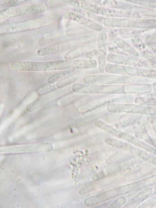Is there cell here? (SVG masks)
I'll list each match as a JSON object with an SVG mask.
<instances>
[{
    "label": "cell",
    "instance_id": "obj_1",
    "mask_svg": "<svg viewBox=\"0 0 156 208\" xmlns=\"http://www.w3.org/2000/svg\"><path fill=\"white\" fill-rule=\"evenodd\" d=\"M11 69L17 71H46L69 69V60L47 62L17 61L12 62Z\"/></svg>",
    "mask_w": 156,
    "mask_h": 208
},
{
    "label": "cell",
    "instance_id": "obj_2",
    "mask_svg": "<svg viewBox=\"0 0 156 208\" xmlns=\"http://www.w3.org/2000/svg\"><path fill=\"white\" fill-rule=\"evenodd\" d=\"M123 85H92L76 83L72 87L74 92L87 94H114L124 93Z\"/></svg>",
    "mask_w": 156,
    "mask_h": 208
},
{
    "label": "cell",
    "instance_id": "obj_3",
    "mask_svg": "<svg viewBox=\"0 0 156 208\" xmlns=\"http://www.w3.org/2000/svg\"><path fill=\"white\" fill-rule=\"evenodd\" d=\"M131 77L115 74H93L85 76L83 79L85 84L92 85H121L132 84Z\"/></svg>",
    "mask_w": 156,
    "mask_h": 208
},
{
    "label": "cell",
    "instance_id": "obj_4",
    "mask_svg": "<svg viewBox=\"0 0 156 208\" xmlns=\"http://www.w3.org/2000/svg\"><path fill=\"white\" fill-rule=\"evenodd\" d=\"M47 8L45 3H39L3 9L0 10V18H7L40 14L45 12Z\"/></svg>",
    "mask_w": 156,
    "mask_h": 208
},
{
    "label": "cell",
    "instance_id": "obj_5",
    "mask_svg": "<svg viewBox=\"0 0 156 208\" xmlns=\"http://www.w3.org/2000/svg\"><path fill=\"white\" fill-rule=\"evenodd\" d=\"M61 17L58 14H53L32 20L17 23L9 28L12 31L32 29L52 24L60 21Z\"/></svg>",
    "mask_w": 156,
    "mask_h": 208
},
{
    "label": "cell",
    "instance_id": "obj_6",
    "mask_svg": "<svg viewBox=\"0 0 156 208\" xmlns=\"http://www.w3.org/2000/svg\"><path fill=\"white\" fill-rule=\"evenodd\" d=\"M129 185L118 187L85 198V205L90 207L129 192L130 190Z\"/></svg>",
    "mask_w": 156,
    "mask_h": 208
},
{
    "label": "cell",
    "instance_id": "obj_7",
    "mask_svg": "<svg viewBox=\"0 0 156 208\" xmlns=\"http://www.w3.org/2000/svg\"><path fill=\"white\" fill-rule=\"evenodd\" d=\"M72 86L57 88L34 101L28 104L26 106V110L28 112H32L42 106L62 96L72 92Z\"/></svg>",
    "mask_w": 156,
    "mask_h": 208
},
{
    "label": "cell",
    "instance_id": "obj_8",
    "mask_svg": "<svg viewBox=\"0 0 156 208\" xmlns=\"http://www.w3.org/2000/svg\"><path fill=\"white\" fill-rule=\"evenodd\" d=\"M52 149L51 144L43 143L7 146L1 148V152L6 153L45 152Z\"/></svg>",
    "mask_w": 156,
    "mask_h": 208
},
{
    "label": "cell",
    "instance_id": "obj_9",
    "mask_svg": "<svg viewBox=\"0 0 156 208\" xmlns=\"http://www.w3.org/2000/svg\"><path fill=\"white\" fill-rule=\"evenodd\" d=\"M116 96L106 94L104 96L95 99L85 105L79 107L78 111L80 113H86L98 110L110 103L118 100Z\"/></svg>",
    "mask_w": 156,
    "mask_h": 208
},
{
    "label": "cell",
    "instance_id": "obj_10",
    "mask_svg": "<svg viewBox=\"0 0 156 208\" xmlns=\"http://www.w3.org/2000/svg\"><path fill=\"white\" fill-rule=\"evenodd\" d=\"M100 71L97 69H80L76 71L69 75L58 81L56 84L58 88H62L70 86L80 80L83 79L86 76L97 74Z\"/></svg>",
    "mask_w": 156,
    "mask_h": 208
},
{
    "label": "cell",
    "instance_id": "obj_11",
    "mask_svg": "<svg viewBox=\"0 0 156 208\" xmlns=\"http://www.w3.org/2000/svg\"><path fill=\"white\" fill-rule=\"evenodd\" d=\"M77 44L71 43L56 44L42 48L37 51L39 56H43L53 54L73 48Z\"/></svg>",
    "mask_w": 156,
    "mask_h": 208
},
{
    "label": "cell",
    "instance_id": "obj_12",
    "mask_svg": "<svg viewBox=\"0 0 156 208\" xmlns=\"http://www.w3.org/2000/svg\"><path fill=\"white\" fill-rule=\"evenodd\" d=\"M95 46V44L88 43L78 47L67 52L65 56V58L67 60H71L78 58L86 54Z\"/></svg>",
    "mask_w": 156,
    "mask_h": 208
},
{
    "label": "cell",
    "instance_id": "obj_13",
    "mask_svg": "<svg viewBox=\"0 0 156 208\" xmlns=\"http://www.w3.org/2000/svg\"><path fill=\"white\" fill-rule=\"evenodd\" d=\"M95 125L97 127L121 139L124 133L100 120H97L95 122Z\"/></svg>",
    "mask_w": 156,
    "mask_h": 208
},
{
    "label": "cell",
    "instance_id": "obj_14",
    "mask_svg": "<svg viewBox=\"0 0 156 208\" xmlns=\"http://www.w3.org/2000/svg\"><path fill=\"white\" fill-rule=\"evenodd\" d=\"M133 107L131 105L112 103L107 105V110L110 112H129L132 111Z\"/></svg>",
    "mask_w": 156,
    "mask_h": 208
},
{
    "label": "cell",
    "instance_id": "obj_15",
    "mask_svg": "<svg viewBox=\"0 0 156 208\" xmlns=\"http://www.w3.org/2000/svg\"><path fill=\"white\" fill-rule=\"evenodd\" d=\"M86 94L74 92V93L71 92L62 97L59 101V104L61 105H64L76 102Z\"/></svg>",
    "mask_w": 156,
    "mask_h": 208
},
{
    "label": "cell",
    "instance_id": "obj_16",
    "mask_svg": "<svg viewBox=\"0 0 156 208\" xmlns=\"http://www.w3.org/2000/svg\"><path fill=\"white\" fill-rule=\"evenodd\" d=\"M76 71V69H68L58 72L49 77L47 80L49 84H53L69 75Z\"/></svg>",
    "mask_w": 156,
    "mask_h": 208
},
{
    "label": "cell",
    "instance_id": "obj_17",
    "mask_svg": "<svg viewBox=\"0 0 156 208\" xmlns=\"http://www.w3.org/2000/svg\"><path fill=\"white\" fill-rule=\"evenodd\" d=\"M105 141L106 144L116 148L126 150L130 149V146L129 145L117 140L108 138L105 139Z\"/></svg>",
    "mask_w": 156,
    "mask_h": 208
},
{
    "label": "cell",
    "instance_id": "obj_18",
    "mask_svg": "<svg viewBox=\"0 0 156 208\" xmlns=\"http://www.w3.org/2000/svg\"><path fill=\"white\" fill-rule=\"evenodd\" d=\"M67 17L71 19L76 21L83 24H86V26L91 22L90 20H88L79 14L70 12L66 13Z\"/></svg>",
    "mask_w": 156,
    "mask_h": 208
},
{
    "label": "cell",
    "instance_id": "obj_19",
    "mask_svg": "<svg viewBox=\"0 0 156 208\" xmlns=\"http://www.w3.org/2000/svg\"><path fill=\"white\" fill-rule=\"evenodd\" d=\"M89 28L85 27H80L68 30L66 32V34L68 36H74L80 34L88 32Z\"/></svg>",
    "mask_w": 156,
    "mask_h": 208
},
{
    "label": "cell",
    "instance_id": "obj_20",
    "mask_svg": "<svg viewBox=\"0 0 156 208\" xmlns=\"http://www.w3.org/2000/svg\"><path fill=\"white\" fill-rule=\"evenodd\" d=\"M124 115L121 113L110 112L105 115L104 119L106 121L111 122L121 118Z\"/></svg>",
    "mask_w": 156,
    "mask_h": 208
},
{
    "label": "cell",
    "instance_id": "obj_21",
    "mask_svg": "<svg viewBox=\"0 0 156 208\" xmlns=\"http://www.w3.org/2000/svg\"><path fill=\"white\" fill-rule=\"evenodd\" d=\"M57 88L56 86H55L53 84H50L38 89L37 92L38 95H41L49 92H51Z\"/></svg>",
    "mask_w": 156,
    "mask_h": 208
},
{
    "label": "cell",
    "instance_id": "obj_22",
    "mask_svg": "<svg viewBox=\"0 0 156 208\" xmlns=\"http://www.w3.org/2000/svg\"><path fill=\"white\" fill-rule=\"evenodd\" d=\"M124 154L122 151H118L108 158L106 161V163L108 164H111L121 157Z\"/></svg>",
    "mask_w": 156,
    "mask_h": 208
},
{
    "label": "cell",
    "instance_id": "obj_23",
    "mask_svg": "<svg viewBox=\"0 0 156 208\" xmlns=\"http://www.w3.org/2000/svg\"><path fill=\"white\" fill-rule=\"evenodd\" d=\"M125 199L123 196H120L108 208H118L121 207L125 203Z\"/></svg>",
    "mask_w": 156,
    "mask_h": 208
},
{
    "label": "cell",
    "instance_id": "obj_24",
    "mask_svg": "<svg viewBox=\"0 0 156 208\" xmlns=\"http://www.w3.org/2000/svg\"><path fill=\"white\" fill-rule=\"evenodd\" d=\"M95 188V186L93 185L86 186L80 190L79 191V193L80 195H85L92 191Z\"/></svg>",
    "mask_w": 156,
    "mask_h": 208
},
{
    "label": "cell",
    "instance_id": "obj_25",
    "mask_svg": "<svg viewBox=\"0 0 156 208\" xmlns=\"http://www.w3.org/2000/svg\"><path fill=\"white\" fill-rule=\"evenodd\" d=\"M99 55L98 50L96 49H93L92 50L89 51L85 54V57L89 59H92V58L97 57Z\"/></svg>",
    "mask_w": 156,
    "mask_h": 208
},
{
    "label": "cell",
    "instance_id": "obj_26",
    "mask_svg": "<svg viewBox=\"0 0 156 208\" xmlns=\"http://www.w3.org/2000/svg\"><path fill=\"white\" fill-rule=\"evenodd\" d=\"M106 177L104 170L100 171L95 175L92 177V180L96 181L103 179Z\"/></svg>",
    "mask_w": 156,
    "mask_h": 208
},
{
    "label": "cell",
    "instance_id": "obj_27",
    "mask_svg": "<svg viewBox=\"0 0 156 208\" xmlns=\"http://www.w3.org/2000/svg\"><path fill=\"white\" fill-rule=\"evenodd\" d=\"M85 14L91 19L97 22L101 23L103 20H104V18L102 17H100V16L89 13H85Z\"/></svg>",
    "mask_w": 156,
    "mask_h": 208
},
{
    "label": "cell",
    "instance_id": "obj_28",
    "mask_svg": "<svg viewBox=\"0 0 156 208\" xmlns=\"http://www.w3.org/2000/svg\"><path fill=\"white\" fill-rule=\"evenodd\" d=\"M24 1V0H11L9 1V4L10 6L14 7Z\"/></svg>",
    "mask_w": 156,
    "mask_h": 208
}]
</instances>
